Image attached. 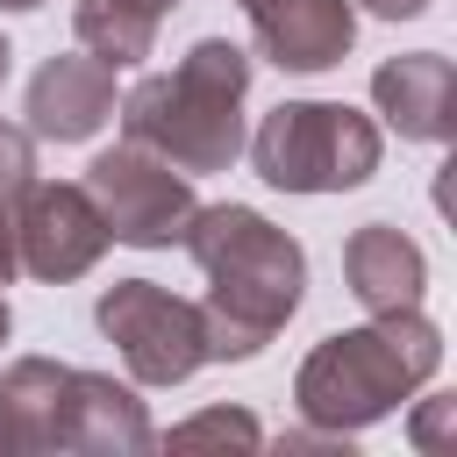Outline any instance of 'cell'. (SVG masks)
<instances>
[{
    "mask_svg": "<svg viewBox=\"0 0 457 457\" xmlns=\"http://www.w3.org/2000/svg\"><path fill=\"white\" fill-rule=\"evenodd\" d=\"M150 443H157V428H150V414H143V400L129 386H114L107 371H71L64 450H79V457H136Z\"/></svg>",
    "mask_w": 457,
    "mask_h": 457,
    "instance_id": "11",
    "label": "cell"
},
{
    "mask_svg": "<svg viewBox=\"0 0 457 457\" xmlns=\"http://www.w3.org/2000/svg\"><path fill=\"white\" fill-rule=\"evenodd\" d=\"M86 193H93L107 236H114V243H136V250L179 243L186 221H193V207H200L193 186H186V171H171V164H164L157 150H143V143L100 150V157L86 164Z\"/></svg>",
    "mask_w": 457,
    "mask_h": 457,
    "instance_id": "6",
    "label": "cell"
},
{
    "mask_svg": "<svg viewBox=\"0 0 457 457\" xmlns=\"http://www.w3.org/2000/svg\"><path fill=\"white\" fill-rule=\"evenodd\" d=\"M364 7H371V14H386V21H407V14H421L428 0H364Z\"/></svg>",
    "mask_w": 457,
    "mask_h": 457,
    "instance_id": "18",
    "label": "cell"
},
{
    "mask_svg": "<svg viewBox=\"0 0 457 457\" xmlns=\"http://www.w3.org/2000/svg\"><path fill=\"white\" fill-rule=\"evenodd\" d=\"M7 278H14V250L0 243V343H7Z\"/></svg>",
    "mask_w": 457,
    "mask_h": 457,
    "instance_id": "19",
    "label": "cell"
},
{
    "mask_svg": "<svg viewBox=\"0 0 457 457\" xmlns=\"http://www.w3.org/2000/svg\"><path fill=\"white\" fill-rule=\"evenodd\" d=\"M443 364V336L421 307L400 314H371L364 328H343L328 343L307 350V364L293 371V400L321 436H350L386 421L414 386H428Z\"/></svg>",
    "mask_w": 457,
    "mask_h": 457,
    "instance_id": "3",
    "label": "cell"
},
{
    "mask_svg": "<svg viewBox=\"0 0 457 457\" xmlns=\"http://www.w3.org/2000/svg\"><path fill=\"white\" fill-rule=\"evenodd\" d=\"M0 450H7V436H0Z\"/></svg>",
    "mask_w": 457,
    "mask_h": 457,
    "instance_id": "22",
    "label": "cell"
},
{
    "mask_svg": "<svg viewBox=\"0 0 457 457\" xmlns=\"http://www.w3.org/2000/svg\"><path fill=\"white\" fill-rule=\"evenodd\" d=\"M378 121L343 100H278L250 136V164L278 193H350L378 171Z\"/></svg>",
    "mask_w": 457,
    "mask_h": 457,
    "instance_id": "4",
    "label": "cell"
},
{
    "mask_svg": "<svg viewBox=\"0 0 457 457\" xmlns=\"http://www.w3.org/2000/svg\"><path fill=\"white\" fill-rule=\"evenodd\" d=\"M107 114H114V71L86 50L50 57L29 79V136H43V143H86Z\"/></svg>",
    "mask_w": 457,
    "mask_h": 457,
    "instance_id": "9",
    "label": "cell"
},
{
    "mask_svg": "<svg viewBox=\"0 0 457 457\" xmlns=\"http://www.w3.org/2000/svg\"><path fill=\"white\" fill-rule=\"evenodd\" d=\"M450 414H457V400H428V407L414 414V443H421V450H443V443H450Z\"/></svg>",
    "mask_w": 457,
    "mask_h": 457,
    "instance_id": "17",
    "label": "cell"
},
{
    "mask_svg": "<svg viewBox=\"0 0 457 457\" xmlns=\"http://www.w3.org/2000/svg\"><path fill=\"white\" fill-rule=\"evenodd\" d=\"M36 186V136L21 121H0V243L14 250V214Z\"/></svg>",
    "mask_w": 457,
    "mask_h": 457,
    "instance_id": "15",
    "label": "cell"
},
{
    "mask_svg": "<svg viewBox=\"0 0 457 457\" xmlns=\"http://www.w3.org/2000/svg\"><path fill=\"white\" fill-rule=\"evenodd\" d=\"M179 0H79L71 7V36L86 57H100L107 71H129L157 50V29Z\"/></svg>",
    "mask_w": 457,
    "mask_h": 457,
    "instance_id": "14",
    "label": "cell"
},
{
    "mask_svg": "<svg viewBox=\"0 0 457 457\" xmlns=\"http://www.w3.org/2000/svg\"><path fill=\"white\" fill-rule=\"evenodd\" d=\"M243 93H250V57L221 36H200L171 71H150L121 100L129 143L157 150L171 171H228L243 157Z\"/></svg>",
    "mask_w": 457,
    "mask_h": 457,
    "instance_id": "2",
    "label": "cell"
},
{
    "mask_svg": "<svg viewBox=\"0 0 457 457\" xmlns=\"http://www.w3.org/2000/svg\"><path fill=\"white\" fill-rule=\"evenodd\" d=\"M107 243L114 236H107L86 186H43V179L29 186V200L14 214V271L43 278V286H64V278L93 271Z\"/></svg>",
    "mask_w": 457,
    "mask_h": 457,
    "instance_id": "7",
    "label": "cell"
},
{
    "mask_svg": "<svg viewBox=\"0 0 457 457\" xmlns=\"http://www.w3.org/2000/svg\"><path fill=\"white\" fill-rule=\"evenodd\" d=\"M371 100L378 114L407 136V143H443L457 129V71L450 57L436 50H407V57H386L371 71Z\"/></svg>",
    "mask_w": 457,
    "mask_h": 457,
    "instance_id": "10",
    "label": "cell"
},
{
    "mask_svg": "<svg viewBox=\"0 0 457 457\" xmlns=\"http://www.w3.org/2000/svg\"><path fill=\"white\" fill-rule=\"evenodd\" d=\"M93 321L100 336L121 350L129 378L136 386H179L207 364V321L193 300L164 293L157 278H114L100 300H93Z\"/></svg>",
    "mask_w": 457,
    "mask_h": 457,
    "instance_id": "5",
    "label": "cell"
},
{
    "mask_svg": "<svg viewBox=\"0 0 457 457\" xmlns=\"http://www.w3.org/2000/svg\"><path fill=\"white\" fill-rule=\"evenodd\" d=\"M7 57H14V50H7V36H0V79H7Z\"/></svg>",
    "mask_w": 457,
    "mask_h": 457,
    "instance_id": "21",
    "label": "cell"
},
{
    "mask_svg": "<svg viewBox=\"0 0 457 457\" xmlns=\"http://www.w3.org/2000/svg\"><path fill=\"white\" fill-rule=\"evenodd\" d=\"M257 50L278 71H328L357 43V7L350 0H243Z\"/></svg>",
    "mask_w": 457,
    "mask_h": 457,
    "instance_id": "8",
    "label": "cell"
},
{
    "mask_svg": "<svg viewBox=\"0 0 457 457\" xmlns=\"http://www.w3.org/2000/svg\"><path fill=\"white\" fill-rule=\"evenodd\" d=\"M236 7H243V0H236Z\"/></svg>",
    "mask_w": 457,
    "mask_h": 457,
    "instance_id": "23",
    "label": "cell"
},
{
    "mask_svg": "<svg viewBox=\"0 0 457 457\" xmlns=\"http://www.w3.org/2000/svg\"><path fill=\"white\" fill-rule=\"evenodd\" d=\"M0 7H7V14H29V7H43V0H0Z\"/></svg>",
    "mask_w": 457,
    "mask_h": 457,
    "instance_id": "20",
    "label": "cell"
},
{
    "mask_svg": "<svg viewBox=\"0 0 457 457\" xmlns=\"http://www.w3.org/2000/svg\"><path fill=\"white\" fill-rule=\"evenodd\" d=\"M343 278H350V293H357L371 314H400V307H421L428 264H421L414 236H400L393 221H364V228H350V243H343Z\"/></svg>",
    "mask_w": 457,
    "mask_h": 457,
    "instance_id": "12",
    "label": "cell"
},
{
    "mask_svg": "<svg viewBox=\"0 0 457 457\" xmlns=\"http://www.w3.org/2000/svg\"><path fill=\"white\" fill-rule=\"evenodd\" d=\"M171 443H179V450H193V443H243V450H257V443H264V428H257L243 407H207V414L179 421V428H171Z\"/></svg>",
    "mask_w": 457,
    "mask_h": 457,
    "instance_id": "16",
    "label": "cell"
},
{
    "mask_svg": "<svg viewBox=\"0 0 457 457\" xmlns=\"http://www.w3.org/2000/svg\"><path fill=\"white\" fill-rule=\"evenodd\" d=\"M179 243L207 271V300H200L207 364L257 357L293 321V307L307 293V250L257 207H193Z\"/></svg>",
    "mask_w": 457,
    "mask_h": 457,
    "instance_id": "1",
    "label": "cell"
},
{
    "mask_svg": "<svg viewBox=\"0 0 457 457\" xmlns=\"http://www.w3.org/2000/svg\"><path fill=\"white\" fill-rule=\"evenodd\" d=\"M64 393H71V364L14 357L0 371V436H7V450H64Z\"/></svg>",
    "mask_w": 457,
    "mask_h": 457,
    "instance_id": "13",
    "label": "cell"
}]
</instances>
